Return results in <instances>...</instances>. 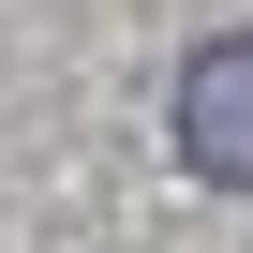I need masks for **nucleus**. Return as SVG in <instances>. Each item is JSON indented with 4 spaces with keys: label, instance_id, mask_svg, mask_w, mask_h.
Returning <instances> with one entry per match:
<instances>
[{
    "label": "nucleus",
    "instance_id": "1",
    "mask_svg": "<svg viewBox=\"0 0 253 253\" xmlns=\"http://www.w3.org/2000/svg\"><path fill=\"white\" fill-rule=\"evenodd\" d=\"M179 164L194 179H223V194H253V30H223V45H194L179 60Z\"/></svg>",
    "mask_w": 253,
    "mask_h": 253
}]
</instances>
